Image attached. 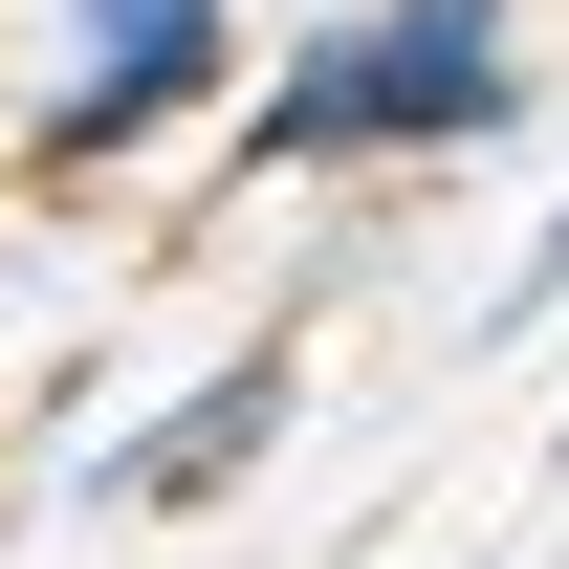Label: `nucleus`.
Returning a JSON list of instances; mask_svg holds the SVG:
<instances>
[{
	"label": "nucleus",
	"instance_id": "20e7f679",
	"mask_svg": "<svg viewBox=\"0 0 569 569\" xmlns=\"http://www.w3.org/2000/svg\"><path fill=\"white\" fill-rule=\"evenodd\" d=\"M548 284H569V219H548V241H526V284H503V307H548Z\"/></svg>",
	"mask_w": 569,
	"mask_h": 569
},
{
	"label": "nucleus",
	"instance_id": "f03ea898",
	"mask_svg": "<svg viewBox=\"0 0 569 569\" xmlns=\"http://www.w3.org/2000/svg\"><path fill=\"white\" fill-rule=\"evenodd\" d=\"M241 88V0H67V88H44V153H153Z\"/></svg>",
	"mask_w": 569,
	"mask_h": 569
},
{
	"label": "nucleus",
	"instance_id": "7ed1b4c3",
	"mask_svg": "<svg viewBox=\"0 0 569 569\" xmlns=\"http://www.w3.org/2000/svg\"><path fill=\"white\" fill-rule=\"evenodd\" d=\"M284 395H307L284 351H219V372H198V417H153L132 460H110V503H219V482H241V460L284 438Z\"/></svg>",
	"mask_w": 569,
	"mask_h": 569
},
{
	"label": "nucleus",
	"instance_id": "f257e3e1",
	"mask_svg": "<svg viewBox=\"0 0 569 569\" xmlns=\"http://www.w3.org/2000/svg\"><path fill=\"white\" fill-rule=\"evenodd\" d=\"M482 132H526V44H503V0H329V22L241 88V176L482 153Z\"/></svg>",
	"mask_w": 569,
	"mask_h": 569
}]
</instances>
